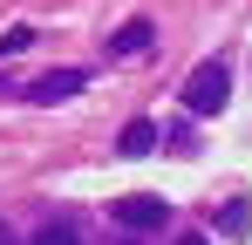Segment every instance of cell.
Listing matches in <instances>:
<instances>
[{"label":"cell","mask_w":252,"mask_h":245,"mask_svg":"<svg viewBox=\"0 0 252 245\" xmlns=\"http://www.w3.org/2000/svg\"><path fill=\"white\" fill-rule=\"evenodd\" d=\"M225 95H232V68H225V61H198L191 82H184V109H191V116H218Z\"/></svg>","instance_id":"6da1fadb"},{"label":"cell","mask_w":252,"mask_h":245,"mask_svg":"<svg viewBox=\"0 0 252 245\" xmlns=\"http://www.w3.org/2000/svg\"><path fill=\"white\" fill-rule=\"evenodd\" d=\"M116 218H123L129 232H157V225L170 218V204L150 198V191H136V198H116Z\"/></svg>","instance_id":"7a4b0ae2"},{"label":"cell","mask_w":252,"mask_h":245,"mask_svg":"<svg viewBox=\"0 0 252 245\" xmlns=\"http://www.w3.org/2000/svg\"><path fill=\"white\" fill-rule=\"evenodd\" d=\"M75 89H82V75H75V68H55V75L28 82V95H34V102H62V95H75Z\"/></svg>","instance_id":"3957f363"},{"label":"cell","mask_w":252,"mask_h":245,"mask_svg":"<svg viewBox=\"0 0 252 245\" xmlns=\"http://www.w3.org/2000/svg\"><path fill=\"white\" fill-rule=\"evenodd\" d=\"M150 41H157V28H150V21H129V28H116V34H109V55H143Z\"/></svg>","instance_id":"277c9868"},{"label":"cell","mask_w":252,"mask_h":245,"mask_svg":"<svg viewBox=\"0 0 252 245\" xmlns=\"http://www.w3.org/2000/svg\"><path fill=\"white\" fill-rule=\"evenodd\" d=\"M143 150H157V122H123V157H143Z\"/></svg>","instance_id":"5b68a950"},{"label":"cell","mask_w":252,"mask_h":245,"mask_svg":"<svg viewBox=\"0 0 252 245\" xmlns=\"http://www.w3.org/2000/svg\"><path fill=\"white\" fill-rule=\"evenodd\" d=\"M34 245H82V239H75V225H41Z\"/></svg>","instance_id":"8992f818"},{"label":"cell","mask_w":252,"mask_h":245,"mask_svg":"<svg viewBox=\"0 0 252 245\" xmlns=\"http://www.w3.org/2000/svg\"><path fill=\"white\" fill-rule=\"evenodd\" d=\"M225 232H232V239H246V232H252V211H246V198L225 211Z\"/></svg>","instance_id":"52a82bcc"},{"label":"cell","mask_w":252,"mask_h":245,"mask_svg":"<svg viewBox=\"0 0 252 245\" xmlns=\"http://www.w3.org/2000/svg\"><path fill=\"white\" fill-rule=\"evenodd\" d=\"M177 245H211V239H205V232H184V239H177Z\"/></svg>","instance_id":"ba28073f"},{"label":"cell","mask_w":252,"mask_h":245,"mask_svg":"<svg viewBox=\"0 0 252 245\" xmlns=\"http://www.w3.org/2000/svg\"><path fill=\"white\" fill-rule=\"evenodd\" d=\"M0 245H7V232H0Z\"/></svg>","instance_id":"9c48e42d"}]
</instances>
